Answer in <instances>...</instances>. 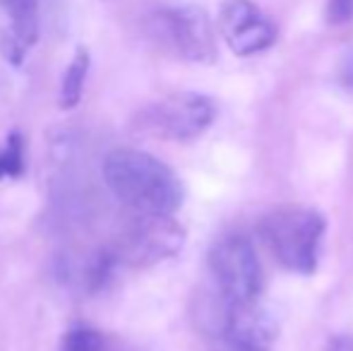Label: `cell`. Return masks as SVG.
I'll return each mask as SVG.
<instances>
[{
	"label": "cell",
	"instance_id": "obj_13",
	"mask_svg": "<svg viewBox=\"0 0 353 351\" xmlns=\"http://www.w3.org/2000/svg\"><path fill=\"white\" fill-rule=\"evenodd\" d=\"M327 22L339 27V24H349L353 19V0H327Z\"/></svg>",
	"mask_w": 353,
	"mask_h": 351
},
{
	"label": "cell",
	"instance_id": "obj_1",
	"mask_svg": "<svg viewBox=\"0 0 353 351\" xmlns=\"http://www.w3.org/2000/svg\"><path fill=\"white\" fill-rule=\"evenodd\" d=\"M106 188L132 212L176 214L183 205V183L176 171L154 154L132 147H118L103 157Z\"/></svg>",
	"mask_w": 353,
	"mask_h": 351
},
{
	"label": "cell",
	"instance_id": "obj_5",
	"mask_svg": "<svg viewBox=\"0 0 353 351\" xmlns=\"http://www.w3.org/2000/svg\"><path fill=\"white\" fill-rule=\"evenodd\" d=\"M183 243H185V229L173 219V214L135 212L111 250L123 267L142 270L178 255Z\"/></svg>",
	"mask_w": 353,
	"mask_h": 351
},
{
	"label": "cell",
	"instance_id": "obj_9",
	"mask_svg": "<svg viewBox=\"0 0 353 351\" xmlns=\"http://www.w3.org/2000/svg\"><path fill=\"white\" fill-rule=\"evenodd\" d=\"M5 12V29L0 37V51L10 66H22L39 41L41 3L39 0H0Z\"/></svg>",
	"mask_w": 353,
	"mask_h": 351
},
{
	"label": "cell",
	"instance_id": "obj_10",
	"mask_svg": "<svg viewBox=\"0 0 353 351\" xmlns=\"http://www.w3.org/2000/svg\"><path fill=\"white\" fill-rule=\"evenodd\" d=\"M89 68H92V56L84 46H79L74 51V56L68 63L65 72H63V80H61V97H58V103L61 108L70 111L79 103L84 94V85H87V75H89Z\"/></svg>",
	"mask_w": 353,
	"mask_h": 351
},
{
	"label": "cell",
	"instance_id": "obj_8",
	"mask_svg": "<svg viewBox=\"0 0 353 351\" xmlns=\"http://www.w3.org/2000/svg\"><path fill=\"white\" fill-rule=\"evenodd\" d=\"M276 323L257 301L228 303L223 339L233 351H270L276 342Z\"/></svg>",
	"mask_w": 353,
	"mask_h": 351
},
{
	"label": "cell",
	"instance_id": "obj_2",
	"mask_svg": "<svg viewBox=\"0 0 353 351\" xmlns=\"http://www.w3.org/2000/svg\"><path fill=\"white\" fill-rule=\"evenodd\" d=\"M325 217L303 205H279L260 219V239L283 270L312 274L320 263Z\"/></svg>",
	"mask_w": 353,
	"mask_h": 351
},
{
	"label": "cell",
	"instance_id": "obj_6",
	"mask_svg": "<svg viewBox=\"0 0 353 351\" xmlns=\"http://www.w3.org/2000/svg\"><path fill=\"white\" fill-rule=\"evenodd\" d=\"M210 270L228 303H250L260 299L265 272L255 245L243 234L221 236L212 245Z\"/></svg>",
	"mask_w": 353,
	"mask_h": 351
},
{
	"label": "cell",
	"instance_id": "obj_3",
	"mask_svg": "<svg viewBox=\"0 0 353 351\" xmlns=\"http://www.w3.org/2000/svg\"><path fill=\"white\" fill-rule=\"evenodd\" d=\"M149 32L181 61L212 66L216 61V34L200 5H168L152 14Z\"/></svg>",
	"mask_w": 353,
	"mask_h": 351
},
{
	"label": "cell",
	"instance_id": "obj_12",
	"mask_svg": "<svg viewBox=\"0 0 353 351\" xmlns=\"http://www.w3.org/2000/svg\"><path fill=\"white\" fill-rule=\"evenodd\" d=\"M24 171V140L19 132H10L8 142L0 147V181L19 178Z\"/></svg>",
	"mask_w": 353,
	"mask_h": 351
},
{
	"label": "cell",
	"instance_id": "obj_7",
	"mask_svg": "<svg viewBox=\"0 0 353 351\" xmlns=\"http://www.w3.org/2000/svg\"><path fill=\"white\" fill-rule=\"evenodd\" d=\"M219 32L241 58L257 56L276 41V27L252 0H226L219 12Z\"/></svg>",
	"mask_w": 353,
	"mask_h": 351
},
{
	"label": "cell",
	"instance_id": "obj_11",
	"mask_svg": "<svg viewBox=\"0 0 353 351\" xmlns=\"http://www.w3.org/2000/svg\"><path fill=\"white\" fill-rule=\"evenodd\" d=\"M61 351H116L111 339L103 332L87 325H74L65 332L61 344Z\"/></svg>",
	"mask_w": 353,
	"mask_h": 351
},
{
	"label": "cell",
	"instance_id": "obj_4",
	"mask_svg": "<svg viewBox=\"0 0 353 351\" xmlns=\"http://www.w3.org/2000/svg\"><path fill=\"white\" fill-rule=\"evenodd\" d=\"M216 106L210 97L197 92H176L144 106L132 121L142 135L173 142H190L214 123Z\"/></svg>",
	"mask_w": 353,
	"mask_h": 351
}]
</instances>
